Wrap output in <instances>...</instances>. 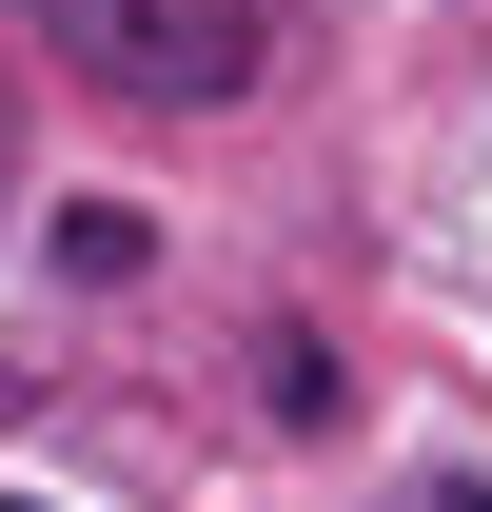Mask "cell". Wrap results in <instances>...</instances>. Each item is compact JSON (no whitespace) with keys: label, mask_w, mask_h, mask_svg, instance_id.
I'll return each instance as SVG.
<instances>
[{"label":"cell","mask_w":492,"mask_h":512,"mask_svg":"<svg viewBox=\"0 0 492 512\" xmlns=\"http://www.w3.org/2000/svg\"><path fill=\"white\" fill-rule=\"evenodd\" d=\"M99 40H119V79H158V99H237L256 79V20L237 0H79Z\"/></svg>","instance_id":"cell-1"},{"label":"cell","mask_w":492,"mask_h":512,"mask_svg":"<svg viewBox=\"0 0 492 512\" xmlns=\"http://www.w3.org/2000/svg\"><path fill=\"white\" fill-rule=\"evenodd\" d=\"M414 512H492V493H414Z\"/></svg>","instance_id":"cell-2"}]
</instances>
